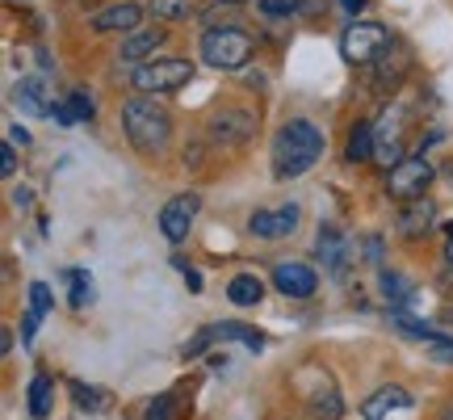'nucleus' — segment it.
<instances>
[{"instance_id":"5","label":"nucleus","mask_w":453,"mask_h":420,"mask_svg":"<svg viewBox=\"0 0 453 420\" xmlns=\"http://www.w3.org/2000/svg\"><path fill=\"white\" fill-rule=\"evenodd\" d=\"M390 30L382 21H349V30L340 34V55L349 59V64H373V59H382L390 51Z\"/></svg>"},{"instance_id":"31","label":"nucleus","mask_w":453,"mask_h":420,"mask_svg":"<svg viewBox=\"0 0 453 420\" xmlns=\"http://www.w3.org/2000/svg\"><path fill=\"white\" fill-rule=\"evenodd\" d=\"M428 354L437 357V362H453V337L437 340V345H428Z\"/></svg>"},{"instance_id":"39","label":"nucleus","mask_w":453,"mask_h":420,"mask_svg":"<svg viewBox=\"0 0 453 420\" xmlns=\"http://www.w3.org/2000/svg\"><path fill=\"white\" fill-rule=\"evenodd\" d=\"M445 261H453V227H449V244H445Z\"/></svg>"},{"instance_id":"40","label":"nucleus","mask_w":453,"mask_h":420,"mask_svg":"<svg viewBox=\"0 0 453 420\" xmlns=\"http://www.w3.org/2000/svg\"><path fill=\"white\" fill-rule=\"evenodd\" d=\"M441 320H449V323H453V307H445V311H441Z\"/></svg>"},{"instance_id":"22","label":"nucleus","mask_w":453,"mask_h":420,"mask_svg":"<svg viewBox=\"0 0 453 420\" xmlns=\"http://www.w3.org/2000/svg\"><path fill=\"white\" fill-rule=\"evenodd\" d=\"M67 395H72V404L81 408V412H105V408H110V391L88 387V383H81V378L67 383Z\"/></svg>"},{"instance_id":"37","label":"nucleus","mask_w":453,"mask_h":420,"mask_svg":"<svg viewBox=\"0 0 453 420\" xmlns=\"http://www.w3.org/2000/svg\"><path fill=\"white\" fill-rule=\"evenodd\" d=\"M441 291L453 294V261H445V269H441Z\"/></svg>"},{"instance_id":"18","label":"nucleus","mask_w":453,"mask_h":420,"mask_svg":"<svg viewBox=\"0 0 453 420\" xmlns=\"http://www.w3.org/2000/svg\"><path fill=\"white\" fill-rule=\"evenodd\" d=\"M378 156V139H373V122L357 118L349 127V139H344V164H365Z\"/></svg>"},{"instance_id":"30","label":"nucleus","mask_w":453,"mask_h":420,"mask_svg":"<svg viewBox=\"0 0 453 420\" xmlns=\"http://www.w3.org/2000/svg\"><path fill=\"white\" fill-rule=\"evenodd\" d=\"M0 173H4V177H13V173H17V144L0 147Z\"/></svg>"},{"instance_id":"7","label":"nucleus","mask_w":453,"mask_h":420,"mask_svg":"<svg viewBox=\"0 0 453 420\" xmlns=\"http://www.w3.org/2000/svg\"><path fill=\"white\" fill-rule=\"evenodd\" d=\"M214 340H243L252 354H260V349H265L260 328H252V323H240V320H219V323H206V328H202L194 340H185V349H180V354H185V357H197V354H206Z\"/></svg>"},{"instance_id":"25","label":"nucleus","mask_w":453,"mask_h":420,"mask_svg":"<svg viewBox=\"0 0 453 420\" xmlns=\"http://www.w3.org/2000/svg\"><path fill=\"white\" fill-rule=\"evenodd\" d=\"M378 286H382V294H387V303H395V307L411 303V282H407L403 274H395V269H382V274H378Z\"/></svg>"},{"instance_id":"35","label":"nucleus","mask_w":453,"mask_h":420,"mask_svg":"<svg viewBox=\"0 0 453 420\" xmlns=\"http://www.w3.org/2000/svg\"><path fill=\"white\" fill-rule=\"evenodd\" d=\"M177 269L185 274V282H189V291H202V274H197V269H189V261H177Z\"/></svg>"},{"instance_id":"29","label":"nucleus","mask_w":453,"mask_h":420,"mask_svg":"<svg viewBox=\"0 0 453 420\" xmlns=\"http://www.w3.org/2000/svg\"><path fill=\"white\" fill-rule=\"evenodd\" d=\"M143 420H173V395H168V391H164V395H156V400L147 404Z\"/></svg>"},{"instance_id":"20","label":"nucleus","mask_w":453,"mask_h":420,"mask_svg":"<svg viewBox=\"0 0 453 420\" xmlns=\"http://www.w3.org/2000/svg\"><path fill=\"white\" fill-rule=\"evenodd\" d=\"M226 299L235 303V307H257L260 299H265V282L257 274H235L226 282Z\"/></svg>"},{"instance_id":"23","label":"nucleus","mask_w":453,"mask_h":420,"mask_svg":"<svg viewBox=\"0 0 453 420\" xmlns=\"http://www.w3.org/2000/svg\"><path fill=\"white\" fill-rule=\"evenodd\" d=\"M50 400H55V383H50L47 374H34V378H30V416L34 420H47Z\"/></svg>"},{"instance_id":"4","label":"nucleus","mask_w":453,"mask_h":420,"mask_svg":"<svg viewBox=\"0 0 453 420\" xmlns=\"http://www.w3.org/2000/svg\"><path fill=\"white\" fill-rule=\"evenodd\" d=\"M194 81V64L180 59V55H164V59H151V64L134 67L130 72V84L143 93V97H160V93H177Z\"/></svg>"},{"instance_id":"13","label":"nucleus","mask_w":453,"mask_h":420,"mask_svg":"<svg viewBox=\"0 0 453 420\" xmlns=\"http://www.w3.org/2000/svg\"><path fill=\"white\" fill-rule=\"evenodd\" d=\"M437 227V202L433 198H416V202H403L399 214H395V231L403 236V240H420Z\"/></svg>"},{"instance_id":"9","label":"nucleus","mask_w":453,"mask_h":420,"mask_svg":"<svg viewBox=\"0 0 453 420\" xmlns=\"http://www.w3.org/2000/svg\"><path fill=\"white\" fill-rule=\"evenodd\" d=\"M298 219H303L298 202H286L277 210H252L248 214V236H257V240H286V236H294Z\"/></svg>"},{"instance_id":"1","label":"nucleus","mask_w":453,"mask_h":420,"mask_svg":"<svg viewBox=\"0 0 453 420\" xmlns=\"http://www.w3.org/2000/svg\"><path fill=\"white\" fill-rule=\"evenodd\" d=\"M327 135L311 118H290L281 122V130L273 135V147H269V160H273V177L277 181H294L307 177L315 164L324 160Z\"/></svg>"},{"instance_id":"2","label":"nucleus","mask_w":453,"mask_h":420,"mask_svg":"<svg viewBox=\"0 0 453 420\" xmlns=\"http://www.w3.org/2000/svg\"><path fill=\"white\" fill-rule=\"evenodd\" d=\"M122 130H127V144L139 156L156 160L168 147V139H173V113L151 97H130L122 105Z\"/></svg>"},{"instance_id":"17","label":"nucleus","mask_w":453,"mask_h":420,"mask_svg":"<svg viewBox=\"0 0 453 420\" xmlns=\"http://www.w3.org/2000/svg\"><path fill=\"white\" fill-rule=\"evenodd\" d=\"M399 408H411V391L407 387H378L361 404V416L365 420H387L390 412H399Z\"/></svg>"},{"instance_id":"26","label":"nucleus","mask_w":453,"mask_h":420,"mask_svg":"<svg viewBox=\"0 0 453 420\" xmlns=\"http://www.w3.org/2000/svg\"><path fill=\"white\" fill-rule=\"evenodd\" d=\"M311 412H315V416L319 420H340L344 416V404H340V395L332 387H319V391H311Z\"/></svg>"},{"instance_id":"27","label":"nucleus","mask_w":453,"mask_h":420,"mask_svg":"<svg viewBox=\"0 0 453 420\" xmlns=\"http://www.w3.org/2000/svg\"><path fill=\"white\" fill-rule=\"evenodd\" d=\"M151 13L160 21H185L197 13V0H151Z\"/></svg>"},{"instance_id":"41","label":"nucleus","mask_w":453,"mask_h":420,"mask_svg":"<svg viewBox=\"0 0 453 420\" xmlns=\"http://www.w3.org/2000/svg\"><path fill=\"white\" fill-rule=\"evenodd\" d=\"M219 4H243V0H219Z\"/></svg>"},{"instance_id":"28","label":"nucleus","mask_w":453,"mask_h":420,"mask_svg":"<svg viewBox=\"0 0 453 420\" xmlns=\"http://www.w3.org/2000/svg\"><path fill=\"white\" fill-rule=\"evenodd\" d=\"M50 303H55V299H50V286H47V282H34V286H30V311H26V315L42 320V315L50 311Z\"/></svg>"},{"instance_id":"34","label":"nucleus","mask_w":453,"mask_h":420,"mask_svg":"<svg viewBox=\"0 0 453 420\" xmlns=\"http://www.w3.org/2000/svg\"><path fill=\"white\" fill-rule=\"evenodd\" d=\"M324 4H327V0H290V9H294V13H319V9H324Z\"/></svg>"},{"instance_id":"21","label":"nucleus","mask_w":453,"mask_h":420,"mask_svg":"<svg viewBox=\"0 0 453 420\" xmlns=\"http://www.w3.org/2000/svg\"><path fill=\"white\" fill-rule=\"evenodd\" d=\"M390 323L403 332V337L411 340H428V345H437V340H445L449 332H437L428 320H416V315H407V311H390Z\"/></svg>"},{"instance_id":"10","label":"nucleus","mask_w":453,"mask_h":420,"mask_svg":"<svg viewBox=\"0 0 453 420\" xmlns=\"http://www.w3.org/2000/svg\"><path fill=\"white\" fill-rule=\"evenodd\" d=\"M315 257H319V265H324L332 277H344L349 265H353V244H349V236H344L336 223H324L319 236H315Z\"/></svg>"},{"instance_id":"33","label":"nucleus","mask_w":453,"mask_h":420,"mask_svg":"<svg viewBox=\"0 0 453 420\" xmlns=\"http://www.w3.org/2000/svg\"><path fill=\"white\" fill-rule=\"evenodd\" d=\"M260 9H265V13H269V17L294 13V9H290V0H260Z\"/></svg>"},{"instance_id":"11","label":"nucleus","mask_w":453,"mask_h":420,"mask_svg":"<svg viewBox=\"0 0 453 420\" xmlns=\"http://www.w3.org/2000/svg\"><path fill=\"white\" fill-rule=\"evenodd\" d=\"M257 135V113L252 110H223L211 118V144L219 147H243Z\"/></svg>"},{"instance_id":"32","label":"nucleus","mask_w":453,"mask_h":420,"mask_svg":"<svg viewBox=\"0 0 453 420\" xmlns=\"http://www.w3.org/2000/svg\"><path fill=\"white\" fill-rule=\"evenodd\" d=\"M13 206L17 210H30L34 206V190H30V185H17V190H13Z\"/></svg>"},{"instance_id":"24","label":"nucleus","mask_w":453,"mask_h":420,"mask_svg":"<svg viewBox=\"0 0 453 420\" xmlns=\"http://www.w3.org/2000/svg\"><path fill=\"white\" fill-rule=\"evenodd\" d=\"M64 282H67V303L72 307H88L93 303V277H88V269H67Z\"/></svg>"},{"instance_id":"38","label":"nucleus","mask_w":453,"mask_h":420,"mask_svg":"<svg viewBox=\"0 0 453 420\" xmlns=\"http://www.w3.org/2000/svg\"><path fill=\"white\" fill-rule=\"evenodd\" d=\"M340 4H344V9H349V13H361V9H365V0H340Z\"/></svg>"},{"instance_id":"15","label":"nucleus","mask_w":453,"mask_h":420,"mask_svg":"<svg viewBox=\"0 0 453 420\" xmlns=\"http://www.w3.org/2000/svg\"><path fill=\"white\" fill-rule=\"evenodd\" d=\"M139 21H143V9H139L134 0H118L110 9L93 13V30L97 34H134Z\"/></svg>"},{"instance_id":"3","label":"nucleus","mask_w":453,"mask_h":420,"mask_svg":"<svg viewBox=\"0 0 453 420\" xmlns=\"http://www.w3.org/2000/svg\"><path fill=\"white\" fill-rule=\"evenodd\" d=\"M202 64L214 67V72H240L252 55H257V38L243 30V26H211L202 34Z\"/></svg>"},{"instance_id":"8","label":"nucleus","mask_w":453,"mask_h":420,"mask_svg":"<svg viewBox=\"0 0 453 420\" xmlns=\"http://www.w3.org/2000/svg\"><path fill=\"white\" fill-rule=\"evenodd\" d=\"M197 210H202V198L197 194H173L160 206V231L168 244H185L189 240V227H194Z\"/></svg>"},{"instance_id":"14","label":"nucleus","mask_w":453,"mask_h":420,"mask_svg":"<svg viewBox=\"0 0 453 420\" xmlns=\"http://www.w3.org/2000/svg\"><path fill=\"white\" fill-rule=\"evenodd\" d=\"M13 105L26 113V118H50V113H55L47 81H38V76H26V81L13 84Z\"/></svg>"},{"instance_id":"19","label":"nucleus","mask_w":453,"mask_h":420,"mask_svg":"<svg viewBox=\"0 0 453 420\" xmlns=\"http://www.w3.org/2000/svg\"><path fill=\"white\" fill-rule=\"evenodd\" d=\"M93 113H97V101H93V93H84V89H76V93H67V101H55V122L59 127H76V122H93Z\"/></svg>"},{"instance_id":"6","label":"nucleus","mask_w":453,"mask_h":420,"mask_svg":"<svg viewBox=\"0 0 453 420\" xmlns=\"http://www.w3.org/2000/svg\"><path fill=\"white\" fill-rule=\"evenodd\" d=\"M428 181H433V160H428L424 152L403 156V160L387 173V198H395V202H416V198H424Z\"/></svg>"},{"instance_id":"16","label":"nucleus","mask_w":453,"mask_h":420,"mask_svg":"<svg viewBox=\"0 0 453 420\" xmlns=\"http://www.w3.org/2000/svg\"><path fill=\"white\" fill-rule=\"evenodd\" d=\"M164 47V30H134L122 38V51H118V59L122 64H134V67H143L156 59V51Z\"/></svg>"},{"instance_id":"36","label":"nucleus","mask_w":453,"mask_h":420,"mask_svg":"<svg viewBox=\"0 0 453 420\" xmlns=\"http://www.w3.org/2000/svg\"><path fill=\"white\" fill-rule=\"evenodd\" d=\"M9 144L30 147V130H26V127H9Z\"/></svg>"},{"instance_id":"12","label":"nucleus","mask_w":453,"mask_h":420,"mask_svg":"<svg viewBox=\"0 0 453 420\" xmlns=\"http://www.w3.org/2000/svg\"><path fill=\"white\" fill-rule=\"evenodd\" d=\"M273 286L286 294V299H311V294L319 291V274L311 269L307 261H277Z\"/></svg>"}]
</instances>
